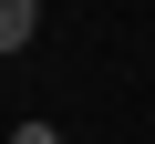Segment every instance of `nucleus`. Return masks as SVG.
Instances as JSON below:
<instances>
[{
    "label": "nucleus",
    "instance_id": "obj_2",
    "mask_svg": "<svg viewBox=\"0 0 155 144\" xmlns=\"http://www.w3.org/2000/svg\"><path fill=\"white\" fill-rule=\"evenodd\" d=\"M11 144H62V134H52V124H21V134H11Z\"/></svg>",
    "mask_w": 155,
    "mask_h": 144
},
{
    "label": "nucleus",
    "instance_id": "obj_1",
    "mask_svg": "<svg viewBox=\"0 0 155 144\" xmlns=\"http://www.w3.org/2000/svg\"><path fill=\"white\" fill-rule=\"evenodd\" d=\"M31 31H41V0H0V52H31Z\"/></svg>",
    "mask_w": 155,
    "mask_h": 144
}]
</instances>
